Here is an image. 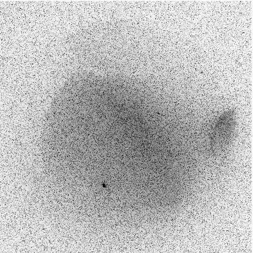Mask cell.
<instances>
[{
  "mask_svg": "<svg viewBox=\"0 0 253 253\" xmlns=\"http://www.w3.org/2000/svg\"><path fill=\"white\" fill-rule=\"evenodd\" d=\"M237 125V115L233 110L224 112L217 119L211 135V145L214 151H223L227 147L235 134Z\"/></svg>",
  "mask_w": 253,
  "mask_h": 253,
  "instance_id": "obj_1",
  "label": "cell"
}]
</instances>
